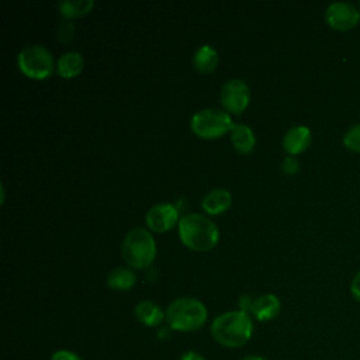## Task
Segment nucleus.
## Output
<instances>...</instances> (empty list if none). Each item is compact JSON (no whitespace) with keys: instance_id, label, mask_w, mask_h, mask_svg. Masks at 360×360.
I'll return each mask as SVG.
<instances>
[{"instance_id":"obj_26","label":"nucleus","mask_w":360,"mask_h":360,"mask_svg":"<svg viewBox=\"0 0 360 360\" xmlns=\"http://www.w3.org/2000/svg\"><path fill=\"white\" fill-rule=\"evenodd\" d=\"M240 360H269V359H266V357H263V356H257V354H250V356L242 357Z\"/></svg>"},{"instance_id":"obj_17","label":"nucleus","mask_w":360,"mask_h":360,"mask_svg":"<svg viewBox=\"0 0 360 360\" xmlns=\"http://www.w3.org/2000/svg\"><path fill=\"white\" fill-rule=\"evenodd\" d=\"M193 65H194L195 70L202 75L211 73L215 70V68L218 65V52L210 45H202L194 53Z\"/></svg>"},{"instance_id":"obj_4","label":"nucleus","mask_w":360,"mask_h":360,"mask_svg":"<svg viewBox=\"0 0 360 360\" xmlns=\"http://www.w3.org/2000/svg\"><path fill=\"white\" fill-rule=\"evenodd\" d=\"M121 253L132 269L143 270L148 269L156 257V242L146 229L134 228L124 238Z\"/></svg>"},{"instance_id":"obj_15","label":"nucleus","mask_w":360,"mask_h":360,"mask_svg":"<svg viewBox=\"0 0 360 360\" xmlns=\"http://www.w3.org/2000/svg\"><path fill=\"white\" fill-rule=\"evenodd\" d=\"M231 139H232L233 148L243 155L250 153L256 145V138L253 131L245 124H235V127L231 131Z\"/></svg>"},{"instance_id":"obj_14","label":"nucleus","mask_w":360,"mask_h":360,"mask_svg":"<svg viewBox=\"0 0 360 360\" xmlns=\"http://www.w3.org/2000/svg\"><path fill=\"white\" fill-rule=\"evenodd\" d=\"M83 66H84V60L79 52L63 53L56 62L58 75L63 79L76 77L83 70Z\"/></svg>"},{"instance_id":"obj_3","label":"nucleus","mask_w":360,"mask_h":360,"mask_svg":"<svg viewBox=\"0 0 360 360\" xmlns=\"http://www.w3.org/2000/svg\"><path fill=\"white\" fill-rule=\"evenodd\" d=\"M165 312L167 326L179 332L198 330L208 318L205 305L200 300L190 297L176 298L169 304Z\"/></svg>"},{"instance_id":"obj_22","label":"nucleus","mask_w":360,"mask_h":360,"mask_svg":"<svg viewBox=\"0 0 360 360\" xmlns=\"http://www.w3.org/2000/svg\"><path fill=\"white\" fill-rule=\"evenodd\" d=\"M281 169H283V172H284L285 174L292 176V174L298 173V170H300V162H298L294 156H287V158H284V160H283V163H281Z\"/></svg>"},{"instance_id":"obj_13","label":"nucleus","mask_w":360,"mask_h":360,"mask_svg":"<svg viewBox=\"0 0 360 360\" xmlns=\"http://www.w3.org/2000/svg\"><path fill=\"white\" fill-rule=\"evenodd\" d=\"M232 197L225 188H214L201 201L202 210L210 215H219L231 207Z\"/></svg>"},{"instance_id":"obj_9","label":"nucleus","mask_w":360,"mask_h":360,"mask_svg":"<svg viewBox=\"0 0 360 360\" xmlns=\"http://www.w3.org/2000/svg\"><path fill=\"white\" fill-rule=\"evenodd\" d=\"M146 225L155 232H166L179 221V211L172 204H156L146 214Z\"/></svg>"},{"instance_id":"obj_18","label":"nucleus","mask_w":360,"mask_h":360,"mask_svg":"<svg viewBox=\"0 0 360 360\" xmlns=\"http://www.w3.org/2000/svg\"><path fill=\"white\" fill-rule=\"evenodd\" d=\"M93 6V0H63L58 3V10L65 18H76L90 13Z\"/></svg>"},{"instance_id":"obj_10","label":"nucleus","mask_w":360,"mask_h":360,"mask_svg":"<svg viewBox=\"0 0 360 360\" xmlns=\"http://www.w3.org/2000/svg\"><path fill=\"white\" fill-rule=\"evenodd\" d=\"M311 143V131L304 125L290 128L283 138V148L290 156L302 153Z\"/></svg>"},{"instance_id":"obj_25","label":"nucleus","mask_w":360,"mask_h":360,"mask_svg":"<svg viewBox=\"0 0 360 360\" xmlns=\"http://www.w3.org/2000/svg\"><path fill=\"white\" fill-rule=\"evenodd\" d=\"M252 305H253V300L250 297H248V295L240 297V300H239V311L248 314V312H250Z\"/></svg>"},{"instance_id":"obj_19","label":"nucleus","mask_w":360,"mask_h":360,"mask_svg":"<svg viewBox=\"0 0 360 360\" xmlns=\"http://www.w3.org/2000/svg\"><path fill=\"white\" fill-rule=\"evenodd\" d=\"M343 145L352 152H360V122L350 127L343 135Z\"/></svg>"},{"instance_id":"obj_20","label":"nucleus","mask_w":360,"mask_h":360,"mask_svg":"<svg viewBox=\"0 0 360 360\" xmlns=\"http://www.w3.org/2000/svg\"><path fill=\"white\" fill-rule=\"evenodd\" d=\"M73 34H75V25L69 21L59 24V27L56 30V37L62 42H69L73 38Z\"/></svg>"},{"instance_id":"obj_11","label":"nucleus","mask_w":360,"mask_h":360,"mask_svg":"<svg viewBox=\"0 0 360 360\" xmlns=\"http://www.w3.org/2000/svg\"><path fill=\"white\" fill-rule=\"evenodd\" d=\"M280 309H281V302L277 295L263 294L253 300L250 314L255 316V319L260 322H266V321L274 319L280 314Z\"/></svg>"},{"instance_id":"obj_12","label":"nucleus","mask_w":360,"mask_h":360,"mask_svg":"<svg viewBox=\"0 0 360 360\" xmlns=\"http://www.w3.org/2000/svg\"><path fill=\"white\" fill-rule=\"evenodd\" d=\"M134 314L142 325L149 328L159 326L166 319V312L150 300L139 301L134 308Z\"/></svg>"},{"instance_id":"obj_1","label":"nucleus","mask_w":360,"mask_h":360,"mask_svg":"<svg viewBox=\"0 0 360 360\" xmlns=\"http://www.w3.org/2000/svg\"><path fill=\"white\" fill-rule=\"evenodd\" d=\"M211 336L228 349L245 346L253 335V321L249 314L242 311H228L218 315L211 322Z\"/></svg>"},{"instance_id":"obj_5","label":"nucleus","mask_w":360,"mask_h":360,"mask_svg":"<svg viewBox=\"0 0 360 360\" xmlns=\"http://www.w3.org/2000/svg\"><path fill=\"white\" fill-rule=\"evenodd\" d=\"M191 131L202 139H217L232 131L235 124L228 112L218 108H205L197 111L190 121Z\"/></svg>"},{"instance_id":"obj_24","label":"nucleus","mask_w":360,"mask_h":360,"mask_svg":"<svg viewBox=\"0 0 360 360\" xmlns=\"http://www.w3.org/2000/svg\"><path fill=\"white\" fill-rule=\"evenodd\" d=\"M179 360H207V359L197 350H187L180 356Z\"/></svg>"},{"instance_id":"obj_23","label":"nucleus","mask_w":360,"mask_h":360,"mask_svg":"<svg viewBox=\"0 0 360 360\" xmlns=\"http://www.w3.org/2000/svg\"><path fill=\"white\" fill-rule=\"evenodd\" d=\"M350 294L356 301L360 302V271L353 277L350 283Z\"/></svg>"},{"instance_id":"obj_6","label":"nucleus","mask_w":360,"mask_h":360,"mask_svg":"<svg viewBox=\"0 0 360 360\" xmlns=\"http://www.w3.org/2000/svg\"><path fill=\"white\" fill-rule=\"evenodd\" d=\"M18 69L30 79H48L55 69L52 53L41 45H28L17 56Z\"/></svg>"},{"instance_id":"obj_2","label":"nucleus","mask_w":360,"mask_h":360,"mask_svg":"<svg viewBox=\"0 0 360 360\" xmlns=\"http://www.w3.org/2000/svg\"><path fill=\"white\" fill-rule=\"evenodd\" d=\"M177 225L180 240L191 250L207 252L218 243L219 231L217 225L201 214H187Z\"/></svg>"},{"instance_id":"obj_21","label":"nucleus","mask_w":360,"mask_h":360,"mask_svg":"<svg viewBox=\"0 0 360 360\" xmlns=\"http://www.w3.org/2000/svg\"><path fill=\"white\" fill-rule=\"evenodd\" d=\"M49 360H83L76 352L73 350H69V349H59V350H55Z\"/></svg>"},{"instance_id":"obj_7","label":"nucleus","mask_w":360,"mask_h":360,"mask_svg":"<svg viewBox=\"0 0 360 360\" xmlns=\"http://www.w3.org/2000/svg\"><path fill=\"white\" fill-rule=\"evenodd\" d=\"M325 21L335 31H349L360 22V11L352 3L336 1L325 10Z\"/></svg>"},{"instance_id":"obj_8","label":"nucleus","mask_w":360,"mask_h":360,"mask_svg":"<svg viewBox=\"0 0 360 360\" xmlns=\"http://www.w3.org/2000/svg\"><path fill=\"white\" fill-rule=\"evenodd\" d=\"M221 104L232 114H242L250 100V91L243 80L232 79L221 89Z\"/></svg>"},{"instance_id":"obj_16","label":"nucleus","mask_w":360,"mask_h":360,"mask_svg":"<svg viewBox=\"0 0 360 360\" xmlns=\"http://www.w3.org/2000/svg\"><path fill=\"white\" fill-rule=\"evenodd\" d=\"M136 283V276L129 267H115L108 273L107 285L111 290L127 291Z\"/></svg>"}]
</instances>
